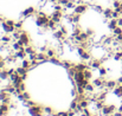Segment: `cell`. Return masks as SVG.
<instances>
[{
    "label": "cell",
    "mask_w": 122,
    "mask_h": 116,
    "mask_svg": "<svg viewBox=\"0 0 122 116\" xmlns=\"http://www.w3.org/2000/svg\"><path fill=\"white\" fill-rule=\"evenodd\" d=\"M121 33H122V27L121 26H117L116 29H114V30L112 31V35H113V36H115V37L120 36Z\"/></svg>",
    "instance_id": "cell-7"
},
{
    "label": "cell",
    "mask_w": 122,
    "mask_h": 116,
    "mask_svg": "<svg viewBox=\"0 0 122 116\" xmlns=\"http://www.w3.org/2000/svg\"><path fill=\"white\" fill-rule=\"evenodd\" d=\"M19 40H20V41L24 44V46L30 45V41H31L29 33H27V32H25V31H23V32H21V36H20V39H19Z\"/></svg>",
    "instance_id": "cell-3"
},
{
    "label": "cell",
    "mask_w": 122,
    "mask_h": 116,
    "mask_svg": "<svg viewBox=\"0 0 122 116\" xmlns=\"http://www.w3.org/2000/svg\"><path fill=\"white\" fill-rule=\"evenodd\" d=\"M88 7H89V5H88L86 2H82V4L76 5V7H75L74 12H75V13H78V14H81L82 15V14H84V13L86 12Z\"/></svg>",
    "instance_id": "cell-2"
},
{
    "label": "cell",
    "mask_w": 122,
    "mask_h": 116,
    "mask_svg": "<svg viewBox=\"0 0 122 116\" xmlns=\"http://www.w3.org/2000/svg\"><path fill=\"white\" fill-rule=\"evenodd\" d=\"M5 21H6V24H7L8 26H11V27H15V26H14V25H15V21H14V20H12V19H6Z\"/></svg>",
    "instance_id": "cell-8"
},
{
    "label": "cell",
    "mask_w": 122,
    "mask_h": 116,
    "mask_svg": "<svg viewBox=\"0 0 122 116\" xmlns=\"http://www.w3.org/2000/svg\"><path fill=\"white\" fill-rule=\"evenodd\" d=\"M116 38H117V39H119V40H120V41H121V43H122V33H121V35H120V36H117Z\"/></svg>",
    "instance_id": "cell-9"
},
{
    "label": "cell",
    "mask_w": 122,
    "mask_h": 116,
    "mask_svg": "<svg viewBox=\"0 0 122 116\" xmlns=\"http://www.w3.org/2000/svg\"><path fill=\"white\" fill-rule=\"evenodd\" d=\"M107 26H108V29H109L110 31H113L114 29H116V27L119 26V23H117V19H114V18H112V19H109V20L107 21Z\"/></svg>",
    "instance_id": "cell-4"
},
{
    "label": "cell",
    "mask_w": 122,
    "mask_h": 116,
    "mask_svg": "<svg viewBox=\"0 0 122 116\" xmlns=\"http://www.w3.org/2000/svg\"><path fill=\"white\" fill-rule=\"evenodd\" d=\"M37 11H38V10H36L33 6H30V7L25 8V10L21 12V17H23V19H27V18L35 17L36 13H37Z\"/></svg>",
    "instance_id": "cell-1"
},
{
    "label": "cell",
    "mask_w": 122,
    "mask_h": 116,
    "mask_svg": "<svg viewBox=\"0 0 122 116\" xmlns=\"http://www.w3.org/2000/svg\"><path fill=\"white\" fill-rule=\"evenodd\" d=\"M84 90H85V92H86V94H94V92H95V90H96V88L94 86V84H92L91 82H89V83L84 86Z\"/></svg>",
    "instance_id": "cell-5"
},
{
    "label": "cell",
    "mask_w": 122,
    "mask_h": 116,
    "mask_svg": "<svg viewBox=\"0 0 122 116\" xmlns=\"http://www.w3.org/2000/svg\"><path fill=\"white\" fill-rule=\"evenodd\" d=\"M55 113V110H53V108L52 107H50V106H46V107H44V114L45 115H52Z\"/></svg>",
    "instance_id": "cell-6"
}]
</instances>
